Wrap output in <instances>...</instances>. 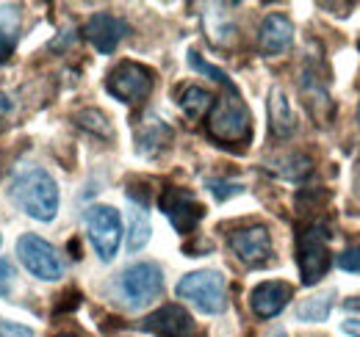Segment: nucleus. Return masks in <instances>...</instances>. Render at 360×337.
I'll list each match as a JSON object with an SVG mask.
<instances>
[{
  "label": "nucleus",
  "mask_w": 360,
  "mask_h": 337,
  "mask_svg": "<svg viewBox=\"0 0 360 337\" xmlns=\"http://www.w3.org/2000/svg\"><path fill=\"white\" fill-rule=\"evenodd\" d=\"M8 197L25 216L37 221H53L58 213V185L42 166H28L11 180Z\"/></svg>",
  "instance_id": "f257e3e1"
},
{
  "label": "nucleus",
  "mask_w": 360,
  "mask_h": 337,
  "mask_svg": "<svg viewBox=\"0 0 360 337\" xmlns=\"http://www.w3.org/2000/svg\"><path fill=\"white\" fill-rule=\"evenodd\" d=\"M208 136L222 147H233V144L244 147L252 138V117H250V108L241 103L238 91L214 103L208 114Z\"/></svg>",
  "instance_id": "f03ea898"
},
{
  "label": "nucleus",
  "mask_w": 360,
  "mask_h": 337,
  "mask_svg": "<svg viewBox=\"0 0 360 337\" xmlns=\"http://www.w3.org/2000/svg\"><path fill=\"white\" fill-rule=\"evenodd\" d=\"M297 265L302 285L314 288L330 271V227L324 221H311L297 232Z\"/></svg>",
  "instance_id": "7ed1b4c3"
},
{
  "label": "nucleus",
  "mask_w": 360,
  "mask_h": 337,
  "mask_svg": "<svg viewBox=\"0 0 360 337\" xmlns=\"http://www.w3.org/2000/svg\"><path fill=\"white\" fill-rule=\"evenodd\" d=\"M175 293H178V298H183V301L194 304V307H197L200 312H205V315H219V312H225V307H227L225 277H222L219 271H211V268L186 274L178 282Z\"/></svg>",
  "instance_id": "20e7f679"
},
{
  "label": "nucleus",
  "mask_w": 360,
  "mask_h": 337,
  "mask_svg": "<svg viewBox=\"0 0 360 337\" xmlns=\"http://www.w3.org/2000/svg\"><path fill=\"white\" fill-rule=\"evenodd\" d=\"M120 293L131 310H141L164 293V271L158 263H136L120 274Z\"/></svg>",
  "instance_id": "39448f33"
},
{
  "label": "nucleus",
  "mask_w": 360,
  "mask_h": 337,
  "mask_svg": "<svg viewBox=\"0 0 360 337\" xmlns=\"http://www.w3.org/2000/svg\"><path fill=\"white\" fill-rule=\"evenodd\" d=\"M153 86H155V72L150 67L139 64V61H122V64H117L108 72V78H105L108 94L114 100H120V103H128V105L144 103L150 97Z\"/></svg>",
  "instance_id": "423d86ee"
},
{
  "label": "nucleus",
  "mask_w": 360,
  "mask_h": 337,
  "mask_svg": "<svg viewBox=\"0 0 360 337\" xmlns=\"http://www.w3.org/2000/svg\"><path fill=\"white\" fill-rule=\"evenodd\" d=\"M86 232L97 257L103 263H111L117 257L120 241H122V218L120 211L111 205H91L86 211Z\"/></svg>",
  "instance_id": "0eeeda50"
},
{
  "label": "nucleus",
  "mask_w": 360,
  "mask_h": 337,
  "mask_svg": "<svg viewBox=\"0 0 360 337\" xmlns=\"http://www.w3.org/2000/svg\"><path fill=\"white\" fill-rule=\"evenodd\" d=\"M17 257L22 260V265L42 282H56L64 277V265L58 260L56 249L39 235H22L17 241Z\"/></svg>",
  "instance_id": "6e6552de"
},
{
  "label": "nucleus",
  "mask_w": 360,
  "mask_h": 337,
  "mask_svg": "<svg viewBox=\"0 0 360 337\" xmlns=\"http://www.w3.org/2000/svg\"><path fill=\"white\" fill-rule=\"evenodd\" d=\"M158 208L169 218V224L178 230L180 235L194 232L197 224H200L202 216H205V208L197 202V197H194L188 188H178V185L164 188V194H161V199H158Z\"/></svg>",
  "instance_id": "1a4fd4ad"
},
{
  "label": "nucleus",
  "mask_w": 360,
  "mask_h": 337,
  "mask_svg": "<svg viewBox=\"0 0 360 337\" xmlns=\"http://www.w3.org/2000/svg\"><path fill=\"white\" fill-rule=\"evenodd\" d=\"M227 244H230L233 254L250 268L266 265L271 260V235L264 224H250V227L230 232Z\"/></svg>",
  "instance_id": "9d476101"
},
{
  "label": "nucleus",
  "mask_w": 360,
  "mask_h": 337,
  "mask_svg": "<svg viewBox=\"0 0 360 337\" xmlns=\"http://www.w3.org/2000/svg\"><path fill=\"white\" fill-rule=\"evenodd\" d=\"M141 332L155 337H191L194 335V318L180 304H164L155 312H150L141 324Z\"/></svg>",
  "instance_id": "9b49d317"
},
{
  "label": "nucleus",
  "mask_w": 360,
  "mask_h": 337,
  "mask_svg": "<svg viewBox=\"0 0 360 337\" xmlns=\"http://www.w3.org/2000/svg\"><path fill=\"white\" fill-rule=\"evenodd\" d=\"M84 37L91 42V47L103 55H111L117 50V44L128 37V22L114 17V14H91L89 22L84 25Z\"/></svg>",
  "instance_id": "f8f14e48"
},
{
  "label": "nucleus",
  "mask_w": 360,
  "mask_h": 337,
  "mask_svg": "<svg viewBox=\"0 0 360 337\" xmlns=\"http://www.w3.org/2000/svg\"><path fill=\"white\" fill-rule=\"evenodd\" d=\"M294 296V288L283 279H269V282H261L252 288L250 293V307L252 312L261 318V321H269L274 315H280L285 310V304L291 301Z\"/></svg>",
  "instance_id": "ddd939ff"
},
{
  "label": "nucleus",
  "mask_w": 360,
  "mask_h": 337,
  "mask_svg": "<svg viewBox=\"0 0 360 337\" xmlns=\"http://www.w3.org/2000/svg\"><path fill=\"white\" fill-rule=\"evenodd\" d=\"M258 44L266 55H280L285 53L291 44H294V25L285 14H269L264 22H261V31H258Z\"/></svg>",
  "instance_id": "4468645a"
},
{
  "label": "nucleus",
  "mask_w": 360,
  "mask_h": 337,
  "mask_svg": "<svg viewBox=\"0 0 360 337\" xmlns=\"http://www.w3.org/2000/svg\"><path fill=\"white\" fill-rule=\"evenodd\" d=\"M136 141H139V152L147 155V158H153V155H158L161 150L169 147L172 130H169L167 122H161L158 117H150V119H144V125L139 127Z\"/></svg>",
  "instance_id": "2eb2a0df"
},
{
  "label": "nucleus",
  "mask_w": 360,
  "mask_h": 337,
  "mask_svg": "<svg viewBox=\"0 0 360 337\" xmlns=\"http://www.w3.org/2000/svg\"><path fill=\"white\" fill-rule=\"evenodd\" d=\"M269 122H271V133H274L277 138L291 136L294 127H297L294 111H291V105H288V97H285V91L277 88V86L269 91Z\"/></svg>",
  "instance_id": "dca6fc26"
},
{
  "label": "nucleus",
  "mask_w": 360,
  "mask_h": 337,
  "mask_svg": "<svg viewBox=\"0 0 360 337\" xmlns=\"http://www.w3.org/2000/svg\"><path fill=\"white\" fill-rule=\"evenodd\" d=\"M22 14L20 6H0V64H6L14 53V44L20 39Z\"/></svg>",
  "instance_id": "f3484780"
},
{
  "label": "nucleus",
  "mask_w": 360,
  "mask_h": 337,
  "mask_svg": "<svg viewBox=\"0 0 360 337\" xmlns=\"http://www.w3.org/2000/svg\"><path fill=\"white\" fill-rule=\"evenodd\" d=\"M128 202H131V211H128V252H141L150 241V232H153L147 205L134 202V199H128Z\"/></svg>",
  "instance_id": "a211bd4d"
},
{
  "label": "nucleus",
  "mask_w": 360,
  "mask_h": 337,
  "mask_svg": "<svg viewBox=\"0 0 360 337\" xmlns=\"http://www.w3.org/2000/svg\"><path fill=\"white\" fill-rule=\"evenodd\" d=\"M178 103H180V108H183V114H186L188 119H202V117H208V114H211V108H214L217 97H214L208 88H202V86H186Z\"/></svg>",
  "instance_id": "6ab92c4d"
},
{
  "label": "nucleus",
  "mask_w": 360,
  "mask_h": 337,
  "mask_svg": "<svg viewBox=\"0 0 360 337\" xmlns=\"http://www.w3.org/2000/svg\"><path fill=\"white\" fill-rule=\"evenodd\" d=\"M333 298H335L333 291H324V293H316L311 298H305V301H300L297 304V321H302V324L327 321L330 312H333Z\"/></svg>",
  "instance_id": "aec40b11"
},
{
  "label": "nucleus",
  "mask_w": 360,
  "mask_h": 337,
  "mask_svg": "<svg viewBox=\"0 0 360 337\" xmlns=\"http://www.w3.org/2000/svg\"><path fill=\"white\" fill-rule=\"evenodd\" d=\"M274 168H277L280 177H285V180H302V177L311 174V158L302 155V152H291V155H283Z\"/></svg>",
  "instance_id": "412c9836"
},
{
  "label": "nucleus",
  "mask_w": 360,
  "mask_h": 337,
  "mask_svg": "<svg viewBox=\"0 0 360 337\" xmlns=\"http://www.w3.org/2000/svg\"><path fill=\"white\" fill-rule=\"evenodd\" d=\"M188 67H191V70H197V72H202V75H208L211 81H217L219 86H225L227 94H233V91H236V86H233V81L227 78L225 72H222L219 67H214V64L202 61V55H200V53H194V50L188 53Z\"/></svg>",
  "instance_id": "4be33fe9"
},
{
  "label": "nucleus",
  "mask_w": 360,
  "mask_h": 337,
  "mask_svg": "<svg viewBox=\"0 0 360 337\" xmlns=\"http://www.w3.org/2000/svg\"><path fill=\"white\" fill-rule=\"evenodd\" d=\"M75 119H78V125L84 127V130H89V133H94V136H100V138H111V125H108V119H105L103 111L86 108V111H81Z\"/></svg>",
  "instance_id": "5701e85b"
},
{
  "label": "nucleus",
  "mask_w": 360,
  "mask_h": 337,
  "mask_svg": "<svg viewBox=\"0 0 360 337\" xmlns=\"http://www.w3.org/2000/svg\"><path fill=\"white\" fill-rule=\"evenodd\" d=\"M205 185H208V191H211L219 202H225L227 197L241 194V185H238V183H227V180H208Z\"/></svg>",
  "instance_id": "b1692460"
},
{
  "label": "nucleus",
  "mask_w": 360,
  "mask_h": 337,
  "mask_svg": "<svg viewBox=\"0 0 360 337\" xmlns=\"http://www.w3.org/2000/svg\"><path fill=\"white\" fill-rule=\"evenodd\" d=\"M338 268L341 271H349V274H360V244L358 246H352V249H347V252L338 254Z\"/></svg>",
  "instance_id": "393cba45"
},
{
  "label": "nucleus",
  "mask_w": 360,
  "mask_h": 337,
  "mask_svg": "<svg viewBox=\"0 0 360 337\" xmlns=\"http://www.w3.org/2000/svg\"><path fill=\"white\" fill-rule=\"evenodd\" d=\"M78 304H81V293H78L75 288H70V291H64V293L58 296L53 312H56V315H61V312H72V310H78Z\"/></svg>",
  "instance_id": "a878e982"
},
{
  "label": "nucleus",
  "mask_w": 360,
  "mask_h": 337,
  "mask_svg": "<svg viewBox=\"0 0 360 337\" xmlns=\"http://www.w3.org/2000/svg\"><path fill=\"white\" fill-rule=\"evenodd\" d=\"M0 337H34V329H31V326H22V324H14V321L0 318Z\"/></svg>",
  "instance_id": "bb28decb"
},
{
  "label": "nucleus",
  "mask_w": 360,
  "mask_h": 337,
  "mask_svg": "<svg viewBox=\"0 0 360 337\" xmlns=\"http://www.w3.org/2000/svg\"><path fill=\"white\" fill-rule=\"evenodd\" d=\"M14 288V265L8 260H0V296H8Z\"/></svg>",
  "instance_id": "cd10ccee"
},
{
  "label": "nucleus",
  "mask_w": 360,
  "mask_h": 337,
  "mask_svg": "<svg viewBox=\"0 0 360 337\" xmlns=\"http://www.w3.org/2000/svg\"><path fill=\"white\" fill-rule=\"evenodd\" d=\"M8 117H11V100L0 91V127H3V122H6Z\"/></svg>",
  "instance_id": "c85d7f7f"
},
{
  "label": "nucleus",
  "mask_w": 360,
  "mask_h": 337,
  "mask_svg": "<svg viewBox=\"0 0 360 337\" xmlns=\"http://www.w3.org/2000/svg\"><path fill=\"white\" fill-rule=\"evenodd\" d=\"M341 329H344L347 335L360 337V321L358 318H349V321H344V324H341Z\"/></svg>",
  "instance_id": "c756f323"
},
{
  "label": "nucleus",
  "mask_w": 360,
  "mask_h": 337,
  "mask_svg": "<svg viewBox=\"0 0 360 337\" xmlns=\"http://www.w3.org/2000/svg\"><path fill=\"white\" fill-rule=\"evenodd\" d=\"M70 252H72V257H75V260H78V257H81V244H78V241H75V238H72V241H70Z\"/></svg>",
  "instance_id": "7c9ffc66"
},
{
  "label": "nucleus",
  "mask_w": 360,
  "mask_h": 337,
  "mask_svg": "<svg viewBox=\"0 0 360 337\" xmlns=\"http://www.w3.org/2000/svg\"><path fill=\"white\" fill-rule=\"evenodd\" d=\"M269 337H288V335H285V329H274Z\"/></svg>",
  "instance_id": "2f4dec72"
},
{
  "label": "nucleus",
  "mask_w": 360,
  "mask_h": 337,
  "mask_svg": "<svg viewBox=\"0 0 360 337\" xmlns=\"http://www.w3.org/2000/svg\"><path fill=\"white\" fill-rule=\"evenodd\" d=\"M56 337H78V335H70V332H64V335H56Z\"/></svg>",
  "instance_id": "473e14b6"
}]
</instances>
